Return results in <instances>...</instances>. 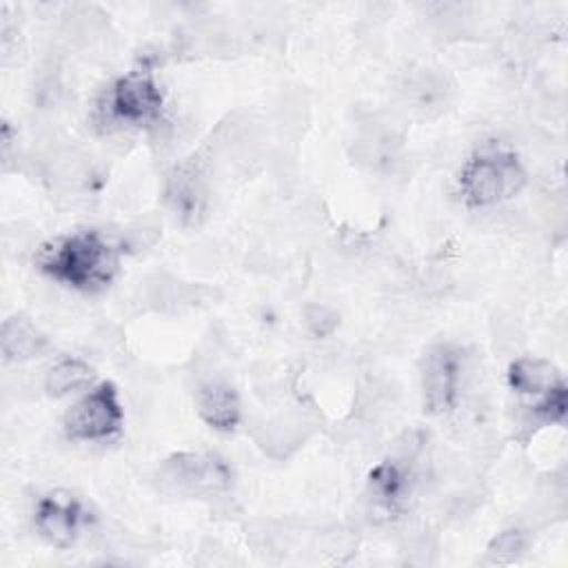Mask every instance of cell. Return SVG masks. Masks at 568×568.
Returning a JSON list of instances; mask_svg holds the SVG:
<instances>
[{
    "label": "cell",
    "mask_w": 568,
    "mask_h": 568,
    "mask_svg": "<svg viewBox=\"0 0 568 568\" xmlns=\"http://www.w3.org/2000/svg\"><path fill=\"white\" fill-rule=\"evenodd\" d=\"M93 377L91 366L80 357H62L58 359L44 375V390L53 397H64L87 386Z\"/></svg>",
    "instance_id": "cell-13"
},
{
    "label": "cell",
    "mask_w": 568,
    "mask_h": 568,
    "mask_svg": "<svg viewBox=\"0 0 568 568\" xmlns=\"http://www.w3.org/2000/svg\"><path fill=\"white\" fill-rule=\"evenodd\" d=\"M559 371L539 357H519L508 368V384L517 395L524 397H541L552 386L561 384Z\"/></svg>",
    "instance_id": "cell-12"
},
{
    "label": "cell",
    "mask_w": 568,
    "mask_h": 568,
    "mask_svg": "<svg viewBox=\"0 0 568 568\" xmlns=\"http://www.w3.org/2000/svg\"><path fill=\"white\" fill-rule=\"evenodd\" d=\"M464 357L453 344H435L422 359V395L424 406L433 415L455 408L462 386Z\"/></svg>",
    "instance_id": "cell-5"
},
{
    "label": "cell",
    "mask_w": 568,
    "mask_h": 568,
    "mask_svg": "<svg viewBox=\"0 0 568 568\" xmlns=\"http://www.w3.org/2000/svg\"><path fill=\"white\" fill-rule=\"evenodd\" d=\"M166 204L184 226H197L209 206V191L204 169L195 160H186L173 166L166 178Z\"/></svg>",
    "instance_id": "cell-7"
},
{
    "label": "cell",
    "mask_w": 568,
    "mask_h": 568,
    "mask_svg": "<svg viewBox=\"0 0 568 568\" xmlns=\"http://www.w3.org/2000/svg\"><path fill=\"white\" fill-rule=\"evenodd\" d=\"M0 348L7 362H27L49 348V337L27 315L16 313L2 324Z\"/></svg>",
    "instance_id": "cell-11"
},
{
    "label": "cell",
    "mask_w": 568,
    "mask_h": 568,
    "mask_svg": "<svg viewBox=\"0 0 568 568\" xmlns=\"http://www.w3.org/2000/svg\"><path fill=\"white\" fill-rule=\"evenodd\" d=\"M87 521L84 506L69 493H51L42 497L33 517L38 535L58 548L71 546Z\"/></svg>",
    "instance_id": "cell-8"
},
{
    "label": "cell",
    "mask_w": 568,
    "mask_h": 568,
    "mask_svg": "<svg viewBox=\"0 0 568 568\" xmlns=\"http://www.w3.org/2000/svg\"><path fill=\"white\" fill-rule=\"evenodd\" d=\"M162 91L146 71H133L111 84L100 102V115L109 124H160Z\"/></svg>",
    "instance_id": "cell-3"
},
{
    "label": "cell",
    "mask_w": 568,
    "mask_h": 568,
    "mask_svg": "<svg viewBox=\"0 0 568 568\" xmlns=\"http://www.w3.org/2000/svg\"><path fill=\"white\" fill-rule=\"evenodd\" d=\"M446 80L442 73L430 71V69H422L417 73H413L406 82V98L413 104V109L428 113L430 109H437L446 102Z\"/></svg>",
    "instance_id": "cell-14"
},
{
    "label": "cell",
    "mask_w": 568,
    "mask_h": 568,
    "mask_svg": "<svg viewBox=\"0 0 568 568\" xmlns=\"http://www.w3.org/2000/svg\"><path fill=\"white\" fill-rule=\"evenodd\" d=\"M40 266L53 280L80 291L104 288L118 271L115 246L95 231L71 233L40 253Z\"/></svg>",
    "instance_id": "cell-1"
},
{
    "label": "cell",
    "mask_w": 568,
    "mask_h": 568,
    "mask_svg": "<svg viewBox=\"0 0 568 568\" xmlns=\"http://www.w3.org/2000/svg\"><path fill=\"white\" fill-rule=\"evenodd\" d=\"M160 479L178 493H220L231 486V468L215 455L178 453L164 462Z\"/></svg>",
    "instance_id": "cell-6"
},
{
    "label": "cell",
    "mask_w": 568,
    "mask_h": 568,
    "mask_svg": "<svg viewBox=\"0 0 568 568\" xmlns=\"http://www.w3.org/2000/svg\"><path fill=\"white\" fill-rule=\"evenodd\" d=\"M413 459L390 457L377 464L368 475V493L375 506L384 510L399 508L413 490Z\"/></svg>",
    "instance_id": "cell-9"
},
{
    "label": "cell",
    "mask_w": 568,
    "mask_h": 568,
    "mask_svg": "<svg viewBox=\"0 0 568 568\" xmlns=\"http://www.w3.org/2000/svg\"><path fill=\"white\" fill-rule=\"evenodd\" d=\"M524 550H526V535L519 528H508V530H501L497 537H493L486 552L495 564H508V561H515Z\"/></svg>",
    "instance_id": "cell-15"
},
{
    "label": "cell",
    "mask_w": 568,
    "mask_h": 568,
    "mask_svg": "<svg viewBox=\"0 0 568 568\" xmlns=\"http://www.w3.org/2000/svg\"><path fill=\"white\" fill-rule=\"evenodd\" d=\"M526 171L517 155L504 149H484L468 158L457 175V189L468 206H490L517 195Z\"/></svg>",
    "instance_id": "cell-2"
},
{
    "label": "cell",
    "mask_w": 568,
    "mask_h": 568,
    "mask_svg": "<svg viewBox=\"0 0 568 568\" xmlns=\"http://www.w3.org/2000/svg\"><path fill=\"white\" fill-rule=\"evenodd\" d=\"M124 410L113 384H100L82 395L64 415V430L75 442H104L120 433Z\"/></svg>",
    "instance_id": "cell-4"
},
{
    "label": "cell",
    "mask_w": 568,
    "mask_h": 568,
    "mask_svg": "<svg viewBox=\"0 0 568 568\" xmlns=\"http://www.w3.org/2000/svg\"><path fill=\"white\" fill-rule=\"evenodd\" d=\"M197 413L215 430H231L240 422V397L224 379H209L197 388Z\"/></svg>",
    "instance_id": "cell-10"
},
{
    "label": "cell",
    "mask_w": 568,
    "mask_h": 568,
    "mask_svg": "<svg viewBox=\"0 0 568 568\" xmlns=\"http://www.w3.org/2000/svg\"><path fill=\"white\" fill-rule=\"evenodd\" d=\"M304 322L308 326V331L315 335V337H326L331 335L337 324H339V317L337 313L326 306V304H308L304 308Z\"/></svg>",
    "instance_id": "cell-16"
}]
</instances>
